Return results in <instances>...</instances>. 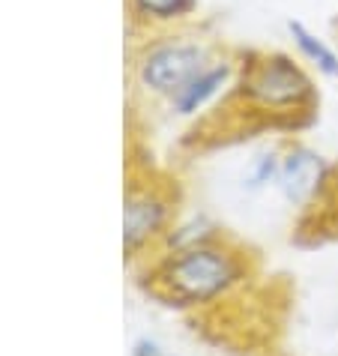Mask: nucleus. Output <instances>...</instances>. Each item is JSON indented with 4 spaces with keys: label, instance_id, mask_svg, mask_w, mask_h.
Wrapping results in <instances>:
<instances>
[{
    "label": "nucleus",
    "instance_id": "f257e3e1",
    "mask_svg": "<svg viewBox=\"0 0 338 356\" xmlns=\"http://www.w3.org/2000/svg\"><path fill=\"white\" fill-rule=\"evenodd\" d=\"M243 90L266 111L303 108L314 99L312 78L287 54H264L261 60H255L243 78Z\"/></svg>",
    "mask_w": 338,
    "mask_h": 356
},
{
    "label": "nucleus",
    "instance_id": "f03ea898",
    "mask_svg": "<svg viewBox=\"0 0 338 356\" xmlns=\"http://www.w3.org/2000/svg\"><path fill=\"white\" fill-rule=\"evenodd\" d=\"M236 273L240 270H236L231 254L216 252V249H198L195 245V249H188L171 264L168 284H171L180 300L204 302V300H213L216 293H222L225 288H231Z\"/></svg>",
    "mask_w": 338,
    "mask_h": 356
},
{
    "label": "nucleus",
    "instance_id": "7ed1b4c3",
    "mask_svg": "<svg viewBox=\"0 0 338 356\" xmlns=\"http://www.w3.org/2000/svg\"><path fill=\"white\" fill-rule=\"evenodd\" d=\"M207 51L198 42H168L147 54L141 63V81L156 93H177L192 81L198 72H204Z\"/></svg>",
    "mask_w": 338,
    "mask_h": 356
},
{
    "label": "nucleus",
    "instance_id": "20e7f679",
    "mask_svg": "<svg viewBox=\"0 0 338 356\" xmlns=\"http://www.w3.org/2000/svg\"><path fill=\"white\" fill-rule=\"evenodd\" d=\"M326 183V171L314 153H291L282 165V189L291 201H308Z\"/></svg>",
    "mask_w": 338,
    "mask_h": 356
},
{
    "label": "nucleus",
    "instance_id": "39448f33",
    "mask_svg": "<svg viewBox=\"0 0 338 356\" xmlns=\"http://www.w3.org/2000/svg\"><path fill=\"white\" fill-rule=\"evenodd\" d=\"M227 75H231V69H227L225 63L222 66H207L204 72H198L192 81L183 87V90L174 93V108L180 114H195L198 108H204L218 90H222Z\"/></svg>",
    "mask_w": 338,
    "mask_h": 356
},
{
    "label": "nucleus",
    "instance_id": "423d86ee",
    "mask_svg": "<svg viewBox=\"0 0 338 356\" xmlns=\"http://www.w3.org/2000/svg\"><path fill=\"white\" fill-rule=\"evenodd\" d=\"M287 31H291L293 42H296V48L303 51V57H308V60H312L317 69H321L323 75L338 78V54L323 42V39H317L303 22H287Z\"/></svg>",
    "mask_w": 338,
    "mask_h": 356
},
{
    "label": "nucleus",
    "instance_id": "0eeeda50",
    "mask_svg": "<svg viewBox=\"0 0 338 356\" xmlns=\"http://www.w3.org/2000/svg\"><path fill=\"white\" fill-rule=\"evenodd\" d=\"M162 222V207L159 204H147V201H135L126 210V243H135L147 236L153 227Z\"/></svg>",
    "mask_w": 338,
    "mask_h": 356
},
{
    "label": "nucleus",
    "instance_id": "6e6552de",
    "mask_svg": "<svg viewBox=\"0 0 338 356\" xmlns=\"http://www.w3.org/2000/svg\"><path fill=\"white\" fill-rule=\"evenodd\" d=\"M135 13L144 18H156V22H168V18H183L195 9V0H132Z\"/></svg>",
    "mask_w": 338,
    "mask_h": 356
}]
</instances>
